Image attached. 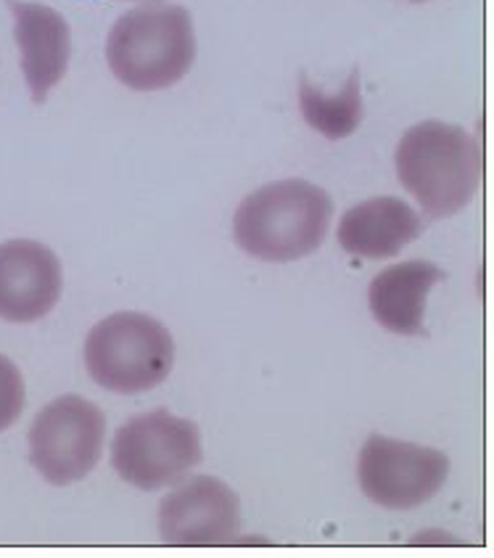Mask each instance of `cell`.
<instances>
[{
  "mask_svg": "<svg viewBox=\"0 0 494 558\" xmlns=\"http://www.w3.org/2000/svg\"><path fill=\"white\" fill-rule=\"evenodd\" d=\"M333 217L329 191L301 178L251 191L233 215L238 250L262 263H296L323 246Z\"/></svg>",
  "mask_w": 494,
  "mask_h": 558,
  "instance_id": "obj_1",
  "label": "cell"
},
{
  "mask_svg": "<svg viewBox=\"0 0 494 558\" xmlns=\"http://www.w3.org/2000/svg\"><path fill=\"white\" fill-rule=\"evenodd\" d=\"M399 183L421 204L429 220L462 213L481 181L479 141L460 125L425 120L412 125L394 154Z\"/></svg>",
  "mask_w": 494,
  "mask_h": 558,
  "instance_id": "obj_2",
  "label": "cell"
},
{
  "mask_svg": "<svg viewBox=\"0 0 494 558\" xmlns=\"http://www.w3.org/2000/svg\"><path fill=\"white\" fill-rule=\"evenodd\" d=\"M109 70L129 90L153 93L177 85L196 61V29L188 9L146 3L111 24Z\"/></svg>",
  "mask_w": 494,
  "mask_h": 558,
  "instance_id": "obj_3",
  "label": "cell"
},
{
  "mask_svg": "<svg viewBox=\"0 0 494 558\" xmlns=\"http://www.w3.org/2000/svg\"><path fill=\"white\" fill-rule=\"evenodd\" d=\"M85 368L107 392H151L175 368V339L151 315L114 313L90 328Z\"/></svg>",
  "mask_w": 494,
  "mask_h": 558,
  "instance_id": "obj_4",
  "label": "cell"
},
{
  "mask_svg": "<svg viewBox=\"0 0 494 558\" xmlns=\"http://www.w3.org/2000/svg\"><path fill=\"white\" fill-rule=\"evenodd\" d=\"M201 458L199 426L164 408L129 418L116 429L111 445V466L116 476L144 493L183 482Z\"/></svg>",
  "mask_w": 494,
  "mask_h": 558,
  "instance_id": "obj_5",
  "label": "cell"
},
{
  "mask_svg": "<svg viewBox=\"0 0 494 558\" xmlns=\"http://www.w3.org/2000/svg\"><path fill=\"white\" fill-rule=\"evenodd\" d=\"M27 439L37 474L53 487H66L85 480L101 461L107 418L85 397L64 395L35 415Z\"/></svg>",
  "mask_w": 494,
  "mask_h": 558,
  "instance_id": "obj_6",
  "label": "cell"
},
{
  "mask_svg": "<svg viewBox=\"0 0 494 558\" xmlns=\"http://www.w3.org/2000/svg\"><path fill=\"white\" fill-rule=\"evenodd\" d=\"M449 476V458L425 445L368 437L357 458L362 495L388 511H412L440 495Z\"/></svg>",
  "mask_w": 494,
  "mask_h": 558,
  "instance_id": "obj_7",
  "label": "cell"
},
{
  "mask_svg": "<svg viewBox=\"0 0 494 558\" xmlns=\"http://www.w3.org/2000/svg\"><path fill=\"white\" fill-rule=\"evenodd\" d=\"M238 532V495L214 476H196L183 482L159 506V535L175 548L233 545Z\"/></svg>",
  "mask_w": 494,
  "mask_h": 558,
  "instance_id": "obj_8",
  "label": "cell"
},
{
  "mask_svg": "<svg viewBox=\"0 0 494 558\" xmlns=\"http://www.w3.org/2000/svg\"><path fill=\"white\" fill-rule=\"evenodd\" d=\"M64 289L59 257L40 241L11 239L0 244V320L35 324L51 315Z\"/></svg>",
  "mask_w": 494,
  "mask_h": 558,
  "instance_id": "obj_9",
  "label": "cell"
},
{
  "mask_svg": "<svg viewBox=\"0 0 494 558\" xmlns=\"http://www.w3.org/2000/svg\"><path fill=\"white\" fill-rule=\"evenodd\" d=\"M14 14V37L22 56V74L35 104H46L55 85L64 80L72 59L70 22L42 3L9 0Z\"/></svg>",
  "mask_w": 494,
  "mask_h": 558,
  "instance_id": "obj_10",
  "label": "cell"
},
{
  "mask_svg": "<svg viewBox=\"0 0 494 558\" xmlns=\"http://www.w3.org/2000/svg\"><path fill=\"white\" fill-rule=\"evenodd\" d=\"M421 233L423 220L397 196H375L355 204L336 228L338 246L362 259L397 257Z\"/></svg>",
  "mask_w": 494,
  "mask_h": 558,
  "instance_id": "obj_11",
  "label": "cell"
},
{
  "mask_svg": "<svg viewBox=\"0 0 494 558\" xmlns=\"http://www.w3.org/2000/svg\"><path fill=\"white\" fill-rule=\"evenodd\" d=\"M442 278V268L425 263V259L392 265L370 281V313L386 331L399 333V337H423L429 294Z\"/></svg>",
  "mask_w": 494,
  "mask_h": 558,
  "instance_id": "obj_12",
  "label": "cell"
},
{
  "mask_svg": "<svg viewBox=\"0 0 494 558\" xmlns=\"http://www.w3.org/2000/svg\"><path fill=\"white\" fill-rule=\"evenodd\" d=\"M299 109L305 122L314 133L325 135L329 141L349 138L366 120V104H362L360 70H351L349 80L342 85L336 96L320 93L307 77L299 80Z\"/></svg>",
  "mask_w": 494,
  "mask_h": 558,
  "instance_id": "obj_13",
  "label": "cell"
},
{
  "mask_svg": "<svg viewBox=\"0 0 494 558\" xmlns=\"http://www.w3.org/2000/svg\"><path fill=\"white\" fill-rule=\"evenodd\" d=\"M27 400V387H24L22 371L14 361L0 355V434L9 432L16 424Z\"/></svg>",
  "mask_w": 494,
  "mask_h": 558,
  "instance_id": "obj_14",
  "label": "cell"
},
{
  "mask_svg": "<svg viewBox=\"0 0 494 558\" xmlns=\"http://www.w3.org/2000/svg\"><path fill=\"white\" fill-rule=\"evenodd\" d=\"M410 3H429V0H410Z\"/></svg>",
  "mask_w": 494,
  "mask_h": 558,
  "instance_id": "obj_15",
  "label": "cell"
}]
</instances>
